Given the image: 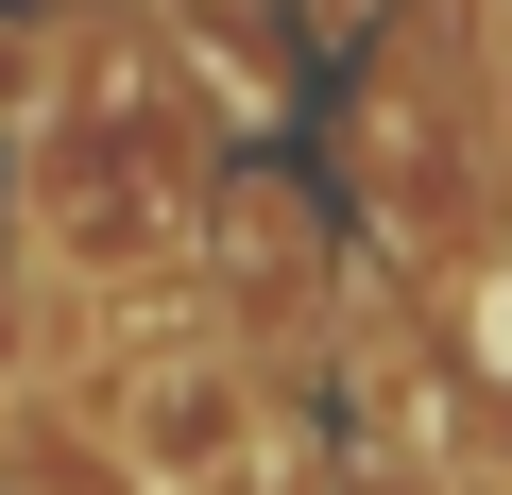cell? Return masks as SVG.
<instances>
[{"label":"cell","instance_id":"obj_2","mask_svg":"<svg viewBox=\"0 0 512 495\" xmlns=\"http://www.w3.org/2000/svg\"><path fill=\"white\" fill-rule=\"evenodd\" d=\"M35 86H52V52H35V35H0V120H35Z\"/></svg>","mask_w":512,"mask_h":495},{"label":"cell","instance_id":"obj_1","mask_svg":"<svg viewBox=\"0 0 512 495\" xmlns=\"http://www.w3.org/2000/svg\"><path fill=\"white\" fill-rule=\"evenodd\" d=\"M256 444H274V410H256L239 359H154V376L120 393V478H137V495H239Z\"/></svg>","mask_w":512,"mask_h":495}]
</instances>
